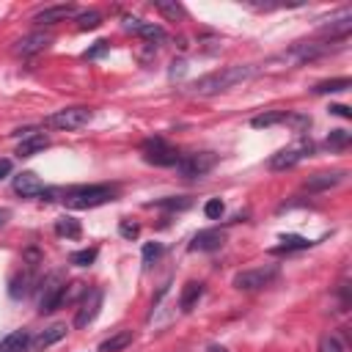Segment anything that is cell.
Returning a JSON list of instances; mask_svg holds the SVG:
<instances>
[{
	"label": "cell",
	"mask_w": 352,
	"mask_h": 352,
	"mask_svg": "<svg viewBox=\"0 0 352 352\" xmlns=\"http://www.w3.org/2000/svg\"><path fill=\"white\" fill-rule=\"evenodd\" d=\"M256 72H258L256 66H239V63H236V66H223V69H217V72H209V74L198 77V80L190 85V91H192L195 96H214V94H223V91L234 88V85L250 80Z\"/></svg>",
	"instance_id": "1"
},
{
	"label": "cell",
	"mask_w": 352,
	"mask_h": 352,
	"mask_svg": "<svg viewBox=\"0 0 352 352\" xmlns=\"http://www.w3.org/2000/svg\"><path fill=\"white\" fill-rule=\"evenodd\" d=\"M107 201H113V190L104 184L74 187V190H66V195H63V204L72 209H94V206H102Z\"/></svg>",
	"instance_id": "2"
},
{
	"label": "cell",
	"mask_w": 352,
	"mask_h": 352,
	"mask_svg": "<svg viewBox=\"0 0 352 352\" xmlns=\"http://www.w3.org/2000/svg\"><path fill=\"white\" fill-rule=\"evenodd\" d=\"M91 118H94V110H91V107L74 104V107L55 110L52 116L44 118V124L52 126V129H63V132H69V129H80V126H85Z\"/></svg>",
	"instance_id": "3"
},
{
	"label": "cell",
	"mask_w": 352,
	"mask_h": 352,
	"mask_svg": "<svg viewBox=\"0 0 352 352\" xmlns=\"http://www.w3.org/2000/svg\"><path fill=\"white\" fill-rule=\"evenodd\" d=\"M278 278V267L275 264H264V267H253V270H242L234 275V289L239 292H253V289H264Z\"/></svg>",
	"instance_id": "4"
},
{
	"label": "cell",
	"mask_w": 352,
	"mask_h": 352,
	"mask_svg": "<svg viewBox=\"0 0 352 352\" xmlns=\"http://www.w3.org/2000/svg\"><path fill=\"white\" fill-rule=\"evenodd\" d=\"M140 151H143V160L151 162V165H157V168H170V165H176L179 157H182V154H179L168 140H162V138H148V140H143Z\"/></svg>",
	"instance_id": "5"
},
{
	"label": "cell",
	"mask_w": 352,
	"mask_h": 352,
	"mask_svg": "<svg viewBox=\"0 0 352 352\" xmlns=\"http://www.w3.org/2000/svg\"><path fill=\"white\" fill-rule=\"evenodd\" d=\"M314 151V143L311 140H297V143H292V146H286V148H280L278 154H272L270 157V168L272 170H286V168H294L297 162H302L308 154Z\"/></svg>",
	"instance_id": "6"
},
{
	"label": "cell",
	"mask_w": 352,
	"mask_h": 352,
	"mask_svg": "<svg viewBox=\"0 0 352 352\" xmlns=\"http://www.w3.org/2000/svg\"><path fill=\"white\" fill-rule=\"evenodd\" d=\"M214 162H217V157H214L212 151H192V154H182V157H179L176 170H179L182 176L192 179V176L209 173V170L214 168Z\"/></svg>",
	"instance_id": "7"
},
{
	"label": "cell",
	"mask_w": 352,
	"mask_h": 352,
	"mask_svg": "<svg viewBox=\"0 0 352 352\" xmlns=\"http://www.w3.org/2000/svg\"><path fill=\"white\" fill-rule=\"evenodd\" d=\"M66 300V283L60 280V275H50L41 286V297H38V314H52L60 308V302Z\"/></svg>",
	"instance_id": "8"
},
{
	"label": "cell",
	"mask_w": 352,
	"mask_h": 352,
	"mask_svg": "<svg viewBox=\"0 0 352 352\" xmlns=\"http://www.w3.org/2000/svg\"><path fill=\"white\" fill-rule=\"evenodd\" d=\"M102 300H104V294H102V289H88L85 294H82V302H80V308H77V316H74V327H88L96 316H99V311H102Z\"/></svg>",
	"instance_id": "9"
},
{
	"label": "cell",
	"mask_w": 352,
	"mask_h": 352,
	"mask_svg": "<svg viewBox=\"0 0 352 352\" xmlns=\"http://www.w3.org/2000/svg\"><path fill=\"white\" fill-rule=\"evenodd\" d=\"M72 16H77V8L69 6V3H60V6H47L41 11H36L33 14V22L36 25H58V22L72 19Z\"/></svg>",
	"instance_id": "10"
},
{
	"label": "cell",
	"mask_w": 352,
	"mask_h": 352,
	"mask_svg": "<svg viewBox=\"0 0 352 352\" xmlns=\"http://www.w3.org/2000/svg\"><path fill=\"white\" fill-rule=\"evenodd\" d=\"M124 28L132 30L135 36H140V38L165 41V30H162V25H157V22H146V19H140V16H124Z\"/></svg>",
	"instance_id": "11"
},
{
	"label": "cell",
	"mask_w": 352,
	"mask_h": 352,
	"mask_svg": "<svg viewBox=\"0 0 352 352\" xmlns=\"http://www.w3.org/2000/svg\"><path fill=\"white\" fill-rule=\"evenodd\" d=\"M50 44H52V36H47V33H30V36H22V38L14 44V55L30 58V55L44 52Z\"/></svg>",
	"instance_id": "12"
},
{
	"label": "cell",
	"mask_w": 352,
	"mask_h": 352,
	"mask_svg": "<svg viewBox=\"0 0 352 352\" xmlns=\"http://www.w3.org/2000/svg\"><path fill=\"white\" fill-rule=\"evenodd\" d=\"M14 192L22 195V198H36L44 192V182L33 173V170H22L14 176Z\"/></svg>",
	"instance_id": "13"
},
{
	"label": "cell",
	"mask_w": 352,
	"mask_h": 352,
	"mask_svg": "<svg viewBox=\"0 0 352 352\" xmlns=\"http://www.w3.org/2000/svg\"><path fill=\"white\" fill-rule=\"evenodd\" d=\"M344 176H346L344 170H322V173H314V176L305 179V190L308 192H324V190L341 184Z\"/></svg>",
	"instance_id": "14"
},
{
	"label": "cell",
	"mask_w": 352,
	"mask_h": 352,
	"mask_svg": "<svg viewBox=\"0 0 352 352\" xmlns=\"http://www.w3.org/2000/svg\"><path fill=\"white\" fill-rule=\"evenodd\" d=\"M223 242H226V234L220 228H204L192 236L190 250H217Z\"/></svg>",
	"instance_id": "15"
},
{
	"label": "cell",
	"mask_w": 352,
	"mask_h": 352,
	"mask_svg": "<svg viewBox=\"0 0 352 352\" xmlns=\"http://www.w3.org/2000/svg\"><path fill=\"white\" fill-rule=\"evenodd\" d=\"M349 30H352V11H349V8H344L338 16H333V19H330V25H324V28H322V33H327L330 38H333V36L346 38V36H349Z\"/></svg>",
	"instance_id": "16"
},
{
	"label": "cell",
	"mask_w": 352,
	"mask_h": 352,
	"mask_svg": "<svg viewBox=\"0 0 352 352\" xmlns=\"http://www.w3.org/2000/svg\"><path fill=\"white\" fill-rule=\"evenodd\" d=\"M50 146V138L47 135H25L22 138V143L16 146V157H33V154H38V151H44Z\"/></svg>",
	"instance_id": "17"
},
{
	"label": "cell",
	"mask_w": 352,
	"mask_h": 352,
	"mask_svg": "<svg viewBox=\"0 0 352 352\" xmlns=\"http://www.w3.org/2000/svg\"><path fill=\"white\" fill-rule=\"evenodd\" d=\"M201 294H204V283H198V280L184 283V289H182V294H179V308H182L184 314H190V311L198 305Z\"/></svg>",
	"instance_id": "18"
},
{
	"label": "cell",
	"mask_w": 352,
	"mask_h": 352,
	"mask_svg": "<svg viewBox=\"0 0 352 352\" xmlns=\"http://www.w3.org/2000/svg\"><path fill=\"white\" fill-rule=\"evenodd\" d=\"M66 330H69V327H66L63 322H55V324H50L47 330H41V333L33 338V346H36V349H47V346H52L55 341H60V338L66 336Z\"/></svg>",
	"instance_id": "19"
},
{
	"label": "cell",
	"mask_w": 352,
	"mask_h": 352,
	"mask_svg": "<svg viewBox=\"0 0 352 352\" xmlns=\"http://www.w3.org/2000/svg\"><path fill=\"white\" fill-rule=\"evenodd\" d=\"M28 346H30L28 330H14L11 336L0 341V352H28Z\"/></svg>",
	"instance_id": "20"
},
{
	"label": "cell",
	"mask_w": 352,
	"mask_h": 352,
	"mask_svg": "<svg viewBox=\"0 0 352 352\" xmlns=\"http://www.w3.org/2000/svg\"><path fill=\"white\" fill-rule=\"evenodd\" d=\"M33 272L30 270H25V272H19V275H14L11 278V283H8V294L14 297V300H19V297H25L30 289H33Z\"/></svg>",
	"instance_id": "21"
},
{
	"label": "cell",
	"mask_w": 352,
	"mask_h": 352,
	"mask_svg": "<svg viewBox=\"0 0 352 352\" xmlns=\"http://www.w3.org/2000/svg\"><path fill=\"white\" fill-rule=\"evenodd\" d=\"M129 344H132V330H118V333H113L110 338L102 341L99 352H121V349H126Z\"/></svg>",
	"instance_id": "22"
},
{
	"label": "cell",
	"mask_w": 352,
	"mask_h": 352,
	"mask_svg": "<svg viewBox=\"0 0 352 352\" xmlns=\"http://www.w3.org/2000/svg\"><path fill=\"white\" fill-rule=\"evenodd\" d=\"M148 206L168 209V212H179V209H190L192 201H190L187 195H170V198H160V201H154V204H148Z\"/></svg>",
	"instance_id": "23"
},
{
	"label": "cell",
	"mask_w": 352,
	"mask_h": 352,
	"mask_svg": "<svg viewBox=\"0 0 352 352\" xmlns=\"http://www.w3.org/2000/svg\"><path fill=\"white\" fill-rule=\"evenodd\" d=\"M80 223L74 220V217H58L55 220V234L58 236H66V239H77L80 236Z\"/></svg>",
	"instance_id": "24"
},
{
	"label": "cell",
	"mask_w": 352,
	"mask_h": 352,
	"mask_svg": "<svg viewBox=\"0 0 352 352\" xmlns=\"http://www.w3.org/2000/svg\"><path fill=\"white\" fill-rule=\"evenodd\" d=\"M349 85H352L349 77H336V80L316 82V85H314V94H338V91H346Z\"/></svg>",
	"instance_id": "25"
},
{
	"label": "cell",
	"mask_w": 352,
	"mask_h": 352,
	"mask_svg": "<svg viewBox=\"0 0 352 352\" xmlns=\"http://www.w3.org/2000/svg\"><path fill=\"white\" fill-rule=\"evenodd\" d=\"M286 110H272V113H264V116H256L250 124L256 126V129H261V126H275V124H286Z\"/></svg>",
	"instance_id": "26"
},
{
	"label": "cell",
	"mask_w": 352,
	"mask_h": 352,
	"mask_svg": "<svg viewBox=\"0 0 352 352\" xmlns=\"http://www.w3.org/2000/svg\"><path fill=\"white\" fill-rule=\"evenodd\" d=\"M74 22H77V28L80 30H94V28H99L102 25V14L99 11H80L77 16H74Z\"/></svg>",
	"instance_id": "27"
},
{
	"label": "cell",
	"mask_w": 352,
	"mask_h": 352,
	"mask_svg": "<svg viewBox=\"0 0 352 352\" xmlns=\"http://www.w3.org/2000/svg\"><path fill=\"white\" fill-rule=\"evenodd\" d=\"M314 242L311 239H305V236H297V234H283L280 236V248L278 250H305V248H311Z\"/></svg>",
	"instance_id": "28"
},
{
	"label": "cell",
	"mask_w": 352,
	"mask_h": 352,
	"mask_svg": "<svg viewBox=\"0 0 352 352\" xmlns=\"http://www.w3.org/2000/svg\"><path fill=\"white\" fill-rule=\"evenodd\" d=\"M94 258H96V248L74 250V253L69 256V261H72V264H77V267H88V264H94Z\"/></svg>",
	"instance_id": "29"
},
{
	"label": "cell",
	"mask_w": 352,
	"mask_h": 352,
	"mask_svg": "<svg viewBox=\"0 0 352 352\" xmlns=\"http://www.w3.org/2000/svg\"><path fill=\"white\" fill-rule=\"evenodd\" d=\"M154 8L162 14V16H168V19H179V16H184V8L179 6V3H154Z\"/></svg>",
	"instance_id": "30"
},
{
	"label": "cell",
	"mask_w": 352,
	"mask_h": 352,
	"mask_svg": "<svg viewBox=\"0 0 352 352\" xmlns=\"http://www.w3.org/2000/svg\"><path fill=\"white\" fill-rule=\"evenodd\" d=\"M162 256V245L160 242H146L143 245V264H154Z\"/></svg>",
	"instance_id": "31"
},
{
	"label": "cell",
	"mask_w": 352,
	"mask_h": 352,
	"mask_svg": "<svg viewBox=\"0 0 352 352\" xmlns=\"http://www.w3.org/2000/svg\"><path fill=\"white\" fill-rule=\"evenodd\" d=\"M319 352H344V344L338 341V336H322L319 338Z\"/></svg>",
	"instance_id": "32"
},
{
	"label": "cell",
	"mask_w": 352,
	"mask_h": 352,
	"mask_svg": "<svg viewBox=\"0 0 352 352\" xmlns=\"http://www.w3.org/2000/svg\"><path fill=\"white\" fill-rule=\"evenodd\" d=\"M346 143H349V132L346 129H333L330 138H327V146H333V148H344Z\"/></svg>",
	"instance_id": "33"
},
{
	"label": "cell",
	"mask_w": 352,
	"mask_h": 352,
	"mask_svg": "<svg viewBox=\"0 0 352 352\" xmlns=\"http://www.w3.org/2000/svg\"><path fill=\"white\" fill-rule=\"evenodd\" d=\"M223 209H226V206H223V201H220V198H209V201H206V206H204V214H206V217H212V220H217V217L223 214Z\"/></svg>",
	"instance_id": "34"
},
{
	"label": "cell",
	"mask_w": 352,
	"mask_h": 352,
	"mask_svg": "<svg viewBox=\"0 0 352 352\" xmlns=\"http://www.w3.org/2000/svg\"><path fill=\"white\" fill-rule=\"evenodd\" d=\"M118 231H121V236L135 239V236L140 234V226H138V223H132V220H121V223H118Z\"/></svg>",
	"instance_id": "35"
},
{
	"label": "cell",
	"mask_w": 352,
	"mask_h": 352,
	"mask_svg": "<svg viewBox=\"0 0 352 352\" xmlns=\"http://www.w3.org/2000/svg\"><path fill=\"white\" fill-rule=\"evenodd\" d=\"M104 50H107V41H96V47L85 52V58H99V55H102Z\"/></svg>",
	"instance_id": "36"
},
{
	"label": "cell",
	"mask_w": 352,
	"mask_h": 352,
	"mask_svg": "<svg viewBox=\"0 0 352 352\" xmlns=\"http://www.w3.org/2000/svg\"><path fill=\"white\" fill-rule=\"evenodd\" d=\"M330 113H336V116H341V118H352L349 107H344V104H330Z\"/></svg>",
	"instance_id": "37"
},
{
	"label": "cell",
	"mask_w": 352,
	"mask_h": 352,
	"mask_svg": "<svg viewBox=\"0 0 352 352\" xmlns=\"http://www.w3.org/2000/svg\"><path fill=\"white\" fill-rule=\"evenodd\" d=\"M8 173H11V160H6V157H3V160H0V182H3Z\"/></svg>",
	"instance_id": "38"
},
{
	"label": "cell",
	"mask_w": 352,
	"mask_h": 352,
	"mask_svg": "<svg viewBox=\"0 0 352 352\" xmlns=\"http://www.w3.org/2000/svg\"><path fill=\"white\" fill-rule=\"evenodd\" d=\"M8 217H11V212H8V209H0V226H6Z\"/></svg>",
	"instance_id": "39"
},
{
	"label": "cell",
	"mask_w": 352,
	"mask_h": 352,
	"mask_svg": "<svg viewBox=\"0 0 352 352\" xmlns=\"http://www.w3.org/2000/svg\"><path fill=\"white\" fill-rule=\"evenodd\" d=\"M206 352H228V349H226V346H217V344H214V346H209Z\"/></svg>",
	"instance_id": "40"
}]
</instances>
